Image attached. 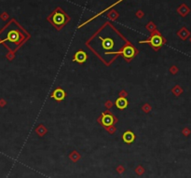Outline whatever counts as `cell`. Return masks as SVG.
Masks as SVG:
<instances>
[{
  "label": "cell",
  "instance_id": "cell-14",
  "mask_svg": "<svg viewBox=\"0 0 191 178\" xmlns=\"http://www.w3.org/2000/svg\"><path fill=\"white\" fill-rule=\"evenodd\" d=\"M178 35H180V37H182V38H183V39H185V37H187V35H189V33L187 32V30H186L185 28H182V29H181V31L178 33Z\"/></svg>",
  "mask_w": 191,
  "mask_h": 178
},
{
  "label": "cell",
  "instance_id": "cell-12",
  "mask_svg": "<svg viewBox=\"0 0 191 178\" xmlns=\"http://www.w3.org/2000/svg\"><path fill=\"white\" fill-rule=\"evenodd\" d=\"M177 11L179 12V14H181V16H185V15L189 12V9H188L185 4H183V5H181V6L178 8Z\"/></svg>",
  "mask_w": 191,
  "mask_h": 178
},
{
  "label": "cell",
  "instance_id": "cell-10",
  "mask_svg": "<svg viewBox=\"0 0 191 178\" xmlns=\"http://www.w3.org/2000/svg\"><path fill=\"white\" fill-rule=\"evenodd\" d=\"M128 101H127V99L126 98H124V97H119V98H118L117 100H116V102H115V104H116V106H117V108H119V109H120V110H123V109H125L127 106H128Z\"/></svg>",
  "mask_w": 191,
  "mask_h": 178
},
{
  "label": "cell",
  "instance_id": "cell-2",
  "mask_svg": "<svg viewBox=\"0 0 191 178\" xmlns=\"http://www.w3.org/2000/svg\"><path fill=\"white\" fill-rule=\"evenodd\" d=\"M31 35L15 19H10L0 30V44L14 53L29 38Z\"/></svg>",
  "mask_w": 191,
  "mask_h": 178
},
{
  "label": "cell",
  "instance_id": "cell-16",
  "mask_svg": "<svg viewBox=\"0 0 191 178\" xmlns=\"http://www.w3.org/2000/svg\"><path fill=\"white\" fill-rule=\"evenodd\" d=\"M79 158H80V157H79L78 154H76L75 152H74L73 154H71V155H70V158L72 159L73 162H76V161H78V159Z\"/></svg>",
  "mask_w": 191,
  "mask_h": 178
},
{
  "label": "cell",
  "instance_id": "cell-13",
  "mask_svg": "<svg viewBox=\"0 0 191 178\" xmlns=\"http://www.w3.org/2000/svg\"><path fill=\"white\" fill-rule=\"evenodd\" d=\"M119 14L117 11H115L114 9L110 10V11L107 13V17L110 18V19L113 20V21H115V20L117 19V18H119Z\"/></svg>",
  "mask_w": 191,
  "mask_h": 178
},
{
  "label": "cell",
  "instance_id": "cell-18",
  "mask_svg": "<svg viewBox=\"0 0 191 178\" xmlns=\"http://www.w3.org/2000/svg\"><path fill=\"white\" fill-rule=\"evenodd\" d=\"M136 15H137V17H138V18H142V17L144 16V14H143V12H142L141 10H140V11H138V12L136 13Z\"/></svg>",
  "mask_w": 191,
  "mask_h": 178
},
{
  "label": "cell",
  "instance_id": "cell-17",
  "mask_svg": "<svg viewBox=\"0 0 191 178\" xmlns=\"http://www.w3.org/2000/svg\"><path fill=\"white\" fill-rule=\"evenodd\" d=\"M136 173H137V174L141 175V174H143V173H144V169H143L142 167H138V168L136 169Z\"/></svg>",
  "mask_w": 191,
  "mask_h": 178
},
{
  "label": "cell",
  "instance_id": "cell-7",
  "mask_svg": "<svg viewBox=\"0 0 191 178\" xmlns=\"http://www.w3.org/2000/svg\"><path fill=\"white\" fill-rule=\"evenodd\" d=\"M88 55L84 50H79L75 53V55L73 57V62L79 63V64H83L87 61Z\"/></svg>",
  "mask_w": 191,
  "mask_h": 178
},
{
  "label": "cell",
  "instance_id": "cell-6",
  "mask_svg": "<svg viewBox=\"0 0 191 178\" xmlns=\"http://www.w3.org/2000/svg\"><path fill=\"white\" fill-rule=\"evenodd\" d=\"M100 121L104 127L108 128V127H112L114 124L117 122V118L108 111H105L102 114V118Z\"/></svg>",
  "mask_w": 191,
  "mask_h": 178
},
{
  "label": "cell",
  "instance_id": "cell-1",
  "mask_svg": "<svg viewBox=\"0 0 191 178\" xmlns=\"http://www.w3.org/2000/svg\"><path fill=\"white\" fill-rule=\"evenodd\" d=\"M129 43L124 35L110 23H105L92 35L86 42L94 54L106 65H109L119 55H121L124 47Z\"/></svg>",
  "mask_w": 191,
  "mask_h": 178
},
{
  "label": "cell",
  "instance_id": "cell-4",
  "mask_svg": "<svg viewBox=\"0 0 191 178\" xmlns=\"http://www.w3.org/2000/svg\"><path fill=\"white\" fill-rule=\"evenodd\" d=\"M139 43H141V44L147 43L155 50H158L160 47L163 46V44L165 43V39L158 30H154L153 32H151L149 38L146 40L139 41Z\"/></svg>",
  "mask_w": 191,
  "mask_h": 178
},
{
  "label": "cell",
  "instance_id": "cell-8",
  "mask_svg": "<svg viewBox=\"0 0 191 178\" xmlns=\"http://www.w3.org/2000/svg\"><path fill=\"white\" fill-rule=\"evenodd\" d=\"M65 92L63 90V89H61V88H57L56 90H54L53 91V93H51V95H50V97L52 98V99H54L55 101H58V102H60V101H63L64 98H65Z\"/></svg>",
  "mask_w": 191,
  "mask_h": 178
},
{
  "label": "cell",
  "instance_id": "cell-9",
  "mask_svg": "<svg viewBox=\"0 0 191 178\" xmlns=\"http://www.w3.org/2000/svg\"><path fill=\"white\" fill-rule=\"evenodd\" d=\"M122 140L126 144H131L135 140V134L130 131H127L122 135Z\"/></svg>",
  "mask_w": 191,
  "mask_h": 178
},
{
  "label": "cell",
  "instance_id": "cell-5",
  "mask_svg": "<svg viewBox=\"0 0 191 178\" xmlns=\"http://www.w3.org/2000/svg\"><path fill=\"white\" fill-rule=\"evenodd\" d=\"M138 53V50L135 49V47L133 46L132 44H130V42L124 47L121 55L124 57V59L128 62H130V60H132L136 56V54Z\"/></svg>",
  "mask_w": 191,
  "mask_h": 178
},
{
  "label": "cell",
  "instance_id": "cell-3",
  "mask_svg": "<svg viewBox=\"0 0 191 178\" xmlns=\"http://www.w3.org/2000/svg\"><path fill=\"white\" fill-rule=\"evenodd\" d=\"M47 21L56 30L61 31L70 22V17L61 7H56L55 9L47 17Z\"/></svg>",
  "mask_w": 191,
  "mask_h": 178
},
{
  "label": "cell",
  "instance_id": "cell-11",
  "mask_svg": "<svg viewBox=\"0 0 191 178\" xmlns=\"http://www.w3.org/2000/svg\"><path fill=\"white\" fill-rule=\"evenodd\" d=\"M122 1H123V0H119V1H118V2H116V3H114L113 5H111L110 7H108V8H107L106 9H105V10H102V11H101V12H99V13H98L97 15H95L94 17H92V18H90V19L89 21H87V22H85L84 24H80V25H79V28H80V27H82V26H83V25H85L86 24H88V23H90V21H92L93 19H95V18H97V17H99V16H100L101 14H103V13H104V12H105L106 10H108V9H110L111 8H114L115 6H116V5H118V4H119V3H120V2H122Z\"/></svg>",
  "mask_w": 191,
  "mask_h": 178
},
{
  "label": "cell",
  "instance_id": "cell-15",
  "mask_svg": "<svg viewBox=\"0 0 191 178\" xmlns=\"http://www.w3.org/2000/svg\"><path fill=\"white\" fill-rule=\"evenodd\" d=\"M146 28H147L150 32H153L154 30H156V26H155V24H153L152 22H150V23L146 25Z\"/></svg>",
  "mask_w": 191,
  "mask_h": 178
}]
</instances>
